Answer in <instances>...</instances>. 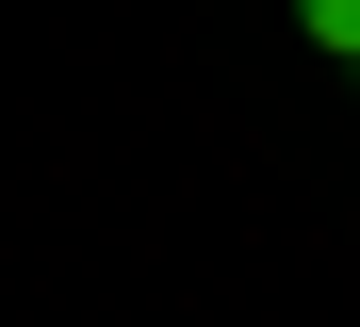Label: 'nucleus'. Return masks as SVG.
Listing matches in <instances>:
<instances>
[{"instance_id": "f257e3e1", "label": "nucleus", "mask_w": 360, "mask_h": 327, "mask_svg": "<svg viewBox=\"0 0 360 327\" xmlns=\"http://www.w3.org/2000/svg\"><path fill=\"white\" fill-rule=\"evenodd\" d=\"M295 17H311V49H344V65H360V0H295Z\"/></svg>"}]
</instances>
